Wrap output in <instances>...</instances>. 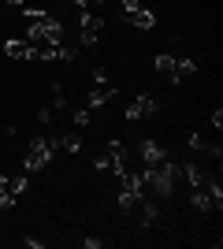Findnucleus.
<instances>
[{"label":"nucleus","instance_id":"nucleus-1","mask_svg":"<svg viewBox=\"0 0 223 249\" xmlns=\"http://www.w3.org/2000/svg\"><path fill=\"white\" fill-rule=\"evenodd\" d=\"M119 178H123V186H119V205L130 212V208H138V201L145 197V178L134 175L130 167H127V175H119Z\"/></svg>","mask_w":223,"mask_h":249},{"label":"nucleus","instance_id":"nucleus-18","mask_svg":"<svg viewBox=\"0 0 223 249\" xmlns=\"http://www.w3.org/2000/svg\"><path fill=\"white\" fill-rule=\"evenodd\" d=\"M0 15H4V11H0Z\"/></svg>","mask_w":223,"mask_h":249},{"label":"nucleus","instance_id":"nucleus-6","mask_svg":"<svg viewBox=\"0 0 223 249\" xmlns=\"http://www.w3.org/2000/svg\"><path fill=\"white\" fill-rule=\"evenodd\" d=\"M156 74H164L168 82H182V74H179V60H175V56H168V52H164V56H156Z\"/></svg>","mask_w":223,"mask_h":249},{"label":"nucleus","instance_id":"nucleus-15","mask_svg":"<svg viewBox=\"0 0 223 249\" xmlns=\"http://www.w3.org/2000/svg\"><path fill=\"white\" fill-rule=\"evenodd\" d=\"M74 4H78V8H82V11H97V8H101V4H104V0H74Z\"/></svg>","mask_w":223,"mask_h":249},{"label":"nucleus","instance_id":"nucleus-17","mask_svg":"<svg viewBox=\"0 0 223 249\" xmlns=\"http://www.w3.org/2000/svg\"><path fill=\"white\" fill-rule=\"evenodd\" d=\"M141 0H123V11H130V8H138Z\"/></svg>","mask_w":223,"mask_h":249},{"label":"nucleus","instance_id":"nucleus-14","mask_svg":"<svg viewBox=\"0 0 223 249\" xmlns=\"http://www.w3.org/2000/svg\"><path fill=\"white\" fill-rule=\"evenodd\" d=\"M52 108H67V93L60 86H52Z\"/></svg>","mask_w":223,"mask_h":249},{"label":"nucleus","instance_id":"nucleus-16","mask_svg":"<svg viewBox=\"0 0 223 249\" xmlns=\"http://www.w3.org/2000/svg\"><path fill=\"white\" fill-rule=\"evenodd\" d=\"M93 82H97V86L108 82V71H104V67H97V71H93Z\"/></svg>","mask_w":223,"mask_h":249},{"label":"nucleus","instance_id":"nucleus-2","mask_svg":"<svg viewBox=\"0 0 223 249\" xmlns=\"http://www.w3.org/2000/svg\"><path fill=\"white\" fill-rule=\"evenodd\" d=\"M49 160H52V142L34 138L30 153H26V171H41V167H49Z\"/></svg>","mask_w":223,"mask_h":249},{"label":"nucleus","instance_id":"nucleus-11","mask_svg":"<svg viewBox=\"0 0 223 249\" xmlns=\"http://www.w3.org/2000/svg\"><path fill=\"white\" fill-rule=\"evenodd\" d=\"M15 194H11V182H8V175H0V208H15Z\"/></svg>","mask_w":223,"mask_h":249},{"label":"nucleus","instance_id":"nucleus-7","mask_svg":"<svg viewBox=\"0 0 223 249\" xmlns=\"http://www.w3.org/2000/svg\"><path fill=\"white\" fill-rule=\"evenodd\" d=\"M141 160H145V167H156L168 160V149L156 145V142H141Z\"/></svg>","mask_w":223,"mask_h":249},{"label":"nucleus","instance_id":"nucleus-19","mask_svg":"<svg viewBox=\"0 0 223 249\" xmlns=\"http://www.w3.org/2000/svg\"><path fill=\"white\" fill-rule=\"evenodd\" d=\"M0 4H4V0H0Z\"/></svg>","mask_w":223,"mask_h":249},{"label":"nucleus","instance_id":"nucleus-4","mask_svg":"<svg viewBox=\"0 0 223 249\" xmlns=\"http://www.w3.org/2000/svg\"><path fill=\"white\" fill-rule=\"evenodd\" d=\"M123 19H127V26H134V30H153V26H156V15L145 11L141 4H138V8H130V11H123Z\"/></svg>","mask_w":223,"mask_h":249},{"label":"nucleus","instance_id":"nucleus-10","mask_svg":"<svg viewBox=\"0 0 223 249\" xmlns=\"http://www.w3.org/2000/svg\"><path fill=\"white\" fill-rule=\"evenodd\" d=\"M112 97H116V89H93V93H89V101H86V108H89V112H93V108H104L108 101H112Z\"/></svg>","mask_w":223,"mask_h":249},{"label":"nucleus","instance_id":"nucleus-13","mask_svg":"<svg viewBox=\"0 0 223 249\" xmlns=\"http://www.w3.org/2000/svg\"><path fill=\"white\" fill-rule=\"evenodd\" d=\"M93 123V112H89V108H78V112H74V126H89Z\"/></svg>","mask_w":223,"mask_h":249},{"label":"nucleus","instance_id":"nucleus-12","mask_svg":"<svg viewBox=\"0 0 223 249\" xmlns=\"http://www.w3.org/2000/svg\"><path fill=\"white\" fill-rule=\"evenodd\" d=\"M8 182H11V194H15V197H22L26 186H30V178H26V175H15V178H8Z\"/></svg>","mask_w":223,"mask_h":249},{"label":"nucleus","instance_id":"nucleus-5","mask_svg":"<svg viewBox=\"0 0 223 249\" xmlns=\"http://www.w3.org/2000/svg\"><path fill=\"white\" fill-rule=\"evenodd\" d=\"M4 56L8 60H30V41L26 37H8L4 41Z\"/></svg>","mask_w":223,"mask_h":249},{"label":"nucleus","instance_id":"nucleus-9","mask_svg":"<svg viewBox=\"0 0 223 249\" xmlns=\"http://www.w3.org/2000/svg\"><path fill=\"white\" fill-rule=\"evenodd\" d=\"M179 175H186V182H190V186H201V182H205L201 167L193 164V160H186V164H179Z\"/></svg>","mask_w":223,"mask_h":249},{"label":"nucleus","instance_id":"nucleus-8","mask_svg":"<svg viewBox=\"0 0 223 249\" xmlns=\"http://www.w3.org/2000/svg\"><path fill=\"white\" fill-rule=\"evenodd\" d=\"M156 97H138V101L127 108V119H141V115H156Z\"/></svg>","mask_w":223,"mask_h":249},{"label":"nucleus","instance_id":"nucleus-3","mask_svg":"<svg viewBox=\"0 0 223 249\" xmlns=\"http://www.w3.org/2000/svg\"><path fill=\"white\" fill-rule=\"evenodd\" d=\"M78 22H82V45H97L101 30H104V19H101L97 11H82V15H78Z\"/></svg>","mask_w":223,"mask_h":249}]
</instances>
